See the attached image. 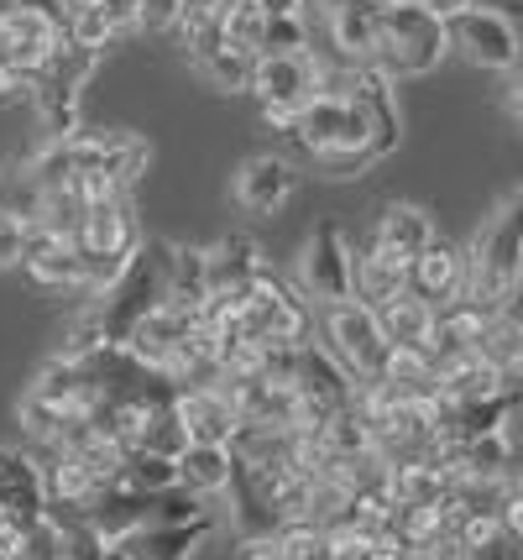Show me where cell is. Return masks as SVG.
Here are the masks:
<instances>
[{"label":"cell","instance_id":"cell-1","mask_svg":"<svg viewBox=\"0 0 523 560\" xmlns=\"http://www.w3.org/2000/svg\"><path fill=\"white\" fill-rule=\"evenodd\" d=\"M466 257H472V304L508 310L523 283V189H508L492 205V215L482 220Z\"/></svg>","mask_w":523,"mask_h":560},{"label":"cell","instance_id":"cell-2","mask_svg":"<svg viewBox=\"0 0 523 560\" xmlns=\"http://www.w3.org/2000/svg\"><path fill=\"white\" fill-rule=\"evenodd\" d=\"M450 32L435 11H424L419 0H382L377 5V52L372 69H382L393 84L399 79H424L445 63Z\"/></svg>","mask_w":523,"mask_h":560},{"label":"cell","instance_id":"cell-3","mask_svg":"<svg viewBox=\"0 0 523 560\" xmlns=\"http://www.w3.org/2000/svg\"><path fill=\"white\" fill-rule=\"evenodd\" d=\"M168 289H174V242H142L136 257H131V268L121 272V283L105 299H95V315L105 325L110 351H126V341L136 336V325L168 304Z\"/></svg>","mask_w":523,"mask_h":560},{"label":"cell","instance_id":"cell-4","mask_svg":"<svg viewBox=\"0 0 523 560\" xmlns=\"http://www.w3.org/2000/svg\"><path fill=\"white\" fill-rule=\"evenodd\" d=\"M320 341L346 362V372L367 388L377 383V372L388 362V336H382V325H377V310L372 304H361V299H346V304H330L320 310Z\"/></svg>","mask_w":523,"mask_h":560},{"label":"cell","instance_id":"cell-5","mask_svg":"<svg viewBox=\"0 0 523 560\" xmlns=\"http://www.w3.org/2000/svg\"><path fill=\"white\" fill-rule=\"evenodd\" d=\"M324 90V63L320 52H288V58H262L257 73H251V95L262 105V116L273 126H294L309 100Z\"/></svg>","mask_w":523,"mask_h":560},{"label":"cell","instance_id":"cell-6","mask_svg":"<svg viewBox=\"0 0 523 560\" xmlns=\"http://www.w3.org/2000/svg\"><path fill=\"white\" fill-rule=\"evenodd\" d=\"M294 283L304 289L309 304H346L356 299V252L350 242L341 236V225H314L309 231V242L299 252V268H294Z\"/></svg>","mask_w":523,"mask_h":560},{"label":"cell","instance_id":"cell-7","mask_svg":"<svg viewBox=\"0 0 523 560\" xmlns=\"http://www.w3.org/2000/svg\"><path fill=\"white\" fill-rule=\"evenodd\" d=\"M450 32V52H461L472 69L487 73H513V63L523 58V37L508 11H492V5H472L461 11L455 22H445Z\"/></svg>","mask_w":523,"mask_h":560},{"label":"cell","instance_id":"cell-8","mask_svg":"<svg viewBox=\"0 0 523 560\" xmlns=\"http://www.w3.org/2000/svg\"><path fill=\"white\" fill-rule=\"evenodd\" d=\"M48 477L26 445H0V518L37 529L48 518Z\"/></svg>","mask_w":523,"mask_h":560},{"label":"cell","instance_id":"cell-9","mask_svg":"<svg viewBox=\"0 0 523 560\" xmlns=\"http://www.w3.org/2000/svg\"><path fill=\"white\" fill-rule=\"evenodd\" d=\"M63 43H69V37H58L48 22H37V16L16 11L11 0L0 5V63L16 69L26 84H37V79L48 73V63L58 58Z\"/></svg>","mask_w":523,"mask_h":560},{"label":"cell","instance_id":"cell-10","mask_svg":"<svg viewBox=\"0 0 523 560\" xmlns=\"http://www.w3.org/2000/svg\"><path fill=\"white\" fill-rule=\"evenodd\" d=\"M22 272L37 283V289H48V293H84V283H90V252L79 246V236L32 231Z\"/></svg>","mask_w":523,"mask_h":560},{"label":"cell","instance_id":"cell-11","mask_svg":"<svg viewBox=\"0 0 523 560\" xmlns=\"http://www.w3.org/2000/svg\"><path fill=\"white\" fill-rule=\"evenodd\" d=\"M299 189V168L283 158V152H257L247 158L241 168H236V184H230V195L236 205L247 210V215H277L288 199Z\"/></svg>","mask_w":523,"mask_h":560},{"label":"cell","instance_id":"cell-12","mask_svg":"<svg viewBox=\"0 0 523 560\" xmlns=\"http://www.w3.org/2000/svg\"><path fill=\"white\" fill-rule=\"evenodd\" d=\"M408 289L419 293V299H429L435 310H450V304L472 299V257H466V246L435 242L429 252H419Z\"/></svg>","mask_w":523,"mask_h":560},{"label":"cell","instance_id":"cell-13","mask_svg":"<svg viewBox=\"0 0 523 560\" xmlns=\"http://www.w3.org/2000/svg\"><path fill=\"white\" fill-rule=\"evenodd\" d=\"M174 415H178V424H183L189 445H236V435H241V415L230 409V398L221 393V383L178 388Z\"/></svg>","mask_w":523,"mask_h":560},{"label":"cell","instance_id":"cell-14","mask_svg":"<svg viewBox=\"0 0 523 560\" xmlns=\"http://www.w3.org/2000/svg\"><path fill=\"white\" fill-rule=\"evenodd\" d=\"M147 242L142 225H136V210H131V195H110L100 205L84 210V225H79V246L90 257H136V246Z\"/></svg>","mask_w":523,"mask_h":560},{"label":"cell","instance_id":"cell-15","mask_svg":"<svg viewBox=\"0 0 523 560\" xmlns=\"http://www.w3.org/2000/svg\"><path fill=\"white\" fill-rule=\"evenodd\" d=\"M183 48H189V63L200 69V79L215 84V90H251V73L262 63L257 52L230 48V43H225V26H210V32L183 37Z\"/></svg>","mask_w":523,"mask_h":560},{"label":"cell","instance_id":"cell-16","mask_svg":"<svg viewBox=\"0 0 523 560\" xmlns=\"http://www.w3.org/2000/svg\"><path fill=\"white\" fill-rule=\"evenodd\" d=\"M324 11V37L341 63H372L377 52V5L372 0H320Z\"/></svg>","mask_w":523,"mask_h":560},{"label":"cell","instance_id":"cell-17","mask_svg":"<svg viewBox=\"0 0 523 560\" xmlns=\"http://www.w3.org/2000/svg\"><path fill=\"white\" fill-rule=\"evenodd\" d=\"M194 319L200 315H189V310H174V304H163L157 315H147L142 325H136V336L126 341V351L136 357V362L147 366V372H168L174 366V357L189 346V336H194Z\"/></svg>","mask_w":523,"mask_h":560},{"label":"cell","instance_id":"cell-18","mask_svg":"<svg viewBox=\"0 0 523 560\" xmlns=\"http://www.w3.org/2000/svg\"><path fill=\"white\" fill-rule=\"evenodd\" d=\"M215 529H221V513H210L200 524H147L131 539H121V556L126 560H194Z\"/></svg>","mask_w":523,"mask_h":560},{"label":"cell","instance_id":"cell-19","mask_svg":"<svg viewBox=\"0 0 523 560\" xmlns=\"http://www.w3.org/2000/svg\"><path fill=\"white\" fill-rule=\"evenodd\" d=\"M236 477H241V462H236L230 445H189V451L178 456V488L204 498V503L230 498Z\"/></svg>","mask_w":523,"mask_h":560},{"label":"cell","instance_id":"cell-20","mask_svg":"<svg viewBox=\"0 0 523 560\" xmlns=\"http://www.w3.org/2000/svg\"><path fill=\"white\" fill-rule=\"evenodd\" d=\"M408 278H414V262L403 252H393V246L367 242V252H356V299L361 304L382 310L388 299L408 293Z\"/></svg>","mask_w":523,"mask_h":560},{"label":"cell","instance_id":"cell-21","mask_svg":"<svg viewBox=\"0 0 523 560\" xmlns=\"http://www.w3.org/2000/svg\"><path fill=\"white\" fill-rule=\"evenodd\" d=\"M204 268H210V293H230V289H251L262 262V246L251 236H225V242L204 246Z\"/></svg>","mask_w":523,"mask_h":560},{"label":"cell","instance_id":"cell-22","mask_svg":"<svg viewBox=\"0 0 523 560\" xmlns=\"http://www.w3.org/2000/svg\"><path fill=\"white\" fill-rule=\"evenodd\" d=\"M435 319H440V310H435L429 299H419L414 289L399 293V299H388V304L377 310V325H382L388 346H419V351L435 346Z\"/></svg>","mask_w":523,"mask_h":560},{"label":"cell","instance_id":"cell-23","mask_svg":"<svg viewBox=\"0 0 523 560\" xmlns=\"http://www.w3.org/2000/svg\"><path fill=\"white\" fill-rule=\"evenodd\" d=\"M372 242L382 246H393V252H403L408 262L419 257V252H429V246L440 242V231H435V215L424 210V205H388L382 215H377V231H372Z\"/></svg>","mask_w":523,"mask_h":560},{"label":"cell","instance_id":"cell-24","mask_svg":"<svg viewBox=\"0 0 523 560\" xmlns=\"http://www.w3.org/2000/svg\"><path fill=\"white\" fill-rule=\"evenodd\" d=\"M435 357L419 351V346H393L388 351V362L377 372V388L399 393V398H424V393H435Z\"/></svg>","mask_w":523,"mask_h":560},{"label":"cell","instance_id":"cell-25","mask_svg":"<svg viewBox=\"0 0 523 560\" xmlns=\"http://www.w3.org/2000/svg\"><path fill=\"white\" fill-rule=\"evenodd\" d=\"M100 131H105V178H110L121 195H131L152 163V142L142 131H116V126H100Z\"/></svg>","mask_w":523,"mask_h":560},{"label":"cell","instance_id":"cell-26","mask_svg":"<svg viewBox=\"0 0 523 560\" xmlns=\"http://www.w3.org/2000/svg\"><path fill=\"white\" fill-rule=\"evenodd\" d=\"M168 304L189 310V315H200L204 304H210V268H204L200 246H174V289H168Z\"/></svg>","mask_w":523,"mask_h":560},{"label":"cell","instance_id":"cell-27","mask_svg":"<svg viewBox=\"0 0 523 560\" xmlns=\"http://www.w3.org/2000/svg\"><path fill=\"white\" fill-rule=\"evenodd\" d=\"M476 357L513 377V372H519V362H523V319L513 315V310H498V315L487 319L482 341H476Z\"/></svg>","mask_w":523,"mask_h":560},{"label":"cell","instance_id":"cell-28","mask_svg":"<svg viewBox=\"0 0 523 560\" xmlns=\"http://www.w3.org/2000/svg\"><path fill=\"white\" fill-rule=\"evenodd\" d=\"M126 488L147 492V498H157V492H174L178 488V462H168V456H152V451H131V462H126Z\"/></svg>","mask_w":523,"mask_h":560},{"label":"cell","instance_id":"cell-29","mask_svg":"<svg viewBox=\"0 0 523 560\" xmlns=\"http://www.w3.org/2000/svg\"><path fill=\"white\" fill-rule=\"evenodd\" d=\"M288 52H314L309 48V16H268L262 58H288Z\"/></svg>","mask_w":523,"mask_h":560},{"label":"cell","instance_id":"cell-30","mask_svg":"<svg viewBox=\"0 0 523 560\" xmlns=\"http://www.w3.org/2000/svg\"><path fill=\"white\" fill-rule=\"evenodd\" d=\"M26 242H32V220L16 215V210H0V272L22 268Z\"/></svg>","mask_w":523,"mask_h":560},{"label":"cell","instance_id":"cell-31","mask_svg":"<svg viewBox=\"0 0 523 560\" xmlns=\"http://www.w3.org/2000/svg\"><path fill=\"white\" fill-rule=\"evenodd\" d=\"M16 11H26V16H37V22H48L58 37H74V0H11Z\"/></svg>","mask_w":523,"mask_h":560},{"label":"cell","instance_id":"cell-32","mask_svg":"<svg viewBox=\"0 0 523 560\" xmlns=\"http://www.w3.org/2000/svg\"><path fill=\"white\" fill-rule=\"evenodd\" d=\"M95 11L105 16L110 37H131V32H142V0H95Z\"/></svg>","mask_w":523,"mask_h":560},{"label":"cell","instance_id":"cell-33","mask_svg":"<svg viewBox=\"0 0 523 560\" xmlns=\"http://www.w3.org/2000/svg\"><path fill=\"white\" fill-rule=\"evenodd\" d=\"M183 0H142V32H178Z\"/></svg>","mask_w":523,"mask_h":560},{"label":"cell","instance_id":"cell-34","mask_svg":"<svg viewBox=\"0 0 523 560\" xmlns=\"http://www.w3.org/2000/svg\"><path fill=\"white\" fill-rule=\"evenodd\" d=\"M367 560H419V550H414V545H408V539H403L399 529H388V535H377V539H372Z\"/></svg>","mask_w":523,"mask_h":560},{"label":"cell","instance_id":"cell-35","mask_svg":"<svg viewBox=\"0 0 523 560\" xmlns=\"http://www.w3.org/2000/svg\"><path fill=\"white\" fill-rule=\"evenodd\" d=\"M502 529H508V535L523 545V488L508 492V503H502Z\"/></svg>","mask_w":523,"mask_h":560},{"label":"cell","instance_id":"cell-36","mask_svg":"<svg viewBox=\"0 0 523 560\" xmlns=\"http://www.w3.org/2000/svg\"><path fill=\"white\" fill-rule=\"evenodd\" d=\"M424 11H435L440 22H455L461 11H472V5H482V0H419Z\"/></svg>","mask_w":523,"mask_h":560},{"label":"cell","instance_id":"cell-37","mask_svg":"<svg viewBox=\"0 0 523 560\" xmlns=\"http://www.w3.org/2000/svg\"><path fill=\"white\" fill-rule=\"evenodd\" d=\"M304 5H309V0H257L262 16H304Z\"/></svg>","mask_w":523,"mask_h":560},{"label":"cell","instance_id":"cell-38","mask_svg":"<svg viewBox=\"0 0 523 560\" xmlns=\"http://www.w3.org/2000/svg\"><path fill=\"white\" fill-rule=\"evenodd\" d=\"M26 90V79L16 69H5V63H0V105H5V100H16Z\"/></svg>","mask_w":523,"mask_h":560},{"label":"cell","instance_id":"cell-39","mask_svg":"<svg viewBox=\"0 0 523 560\" xmlns=\"http://www.w3.org/2000/svg\"><path fill=\"white\" fill-rule=\"evenodd\" d=\"M502 110H508V121L523 131V90H513V84H508V95H502Z\"/></svg>","mask_w":523,"mask_h":560},{"label":"cell","instance_id":"cell-40","mask_svg":"<svg viewBox=\"0 0 523 560\" xmlns=\"http://www.w3.org/2000/svg\"><path fill=\"white\" fill-rule=\"evenodd\" d=\"M508 84H513V90H523V58L513 63V73H508Z\"/></svg>","mask_w":523,"mask_h":560},{"label":"cell","instance_id":"cell-41","mask_svg":"<svg viewBox=\"0 0 523 560\" xmlns=\"http://www.w3.org/2000/svg\"><path fill=\"white\" fill-rule=\"evenodd\" d=\"M513 383H519V388H523V362H519V372H513Z\"/></svg>","mask_w":523,"mask_h":560},{"label":"cell","instance_id":"cell-42","mask_svg":"<svg viewBox=\"0 0 523 560\" xmlns=\"http://www.w3.org/2000/svg\"><path fill=\"white\" fill-rule=\"evenodd\" d=\"M84 5H95V0H74V11H84Z\"/></svg>","mask_w":523,"mask_h":560},{"label":"cell","instance_id":"cell-43","mask_svg":"<svg viewBox=\"0 0 523 560\" xmlns=\"http://www.w3.org/2000/svg\"><path fill=\"white\" fill-rule=\"evenodd\" d=\"M372 5H382V0H372Z\"/></svg>","mask_w":523,"mask_h":560}]
</instances>
